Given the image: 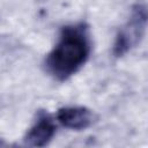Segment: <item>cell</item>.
I'll use <instances>...</instances> for the list:
<instances>
[{
	"label": "cell",
	"instance_id": "277c9868",
	"mask_svg": "<svg viewBox=\"0 0 148 148\" xmlns=\"http://www.w3.org/2000/svg\"><path fill=\"white\" fill-rule=\"evenodd\" d=\"M57 119L66 128L84 130L92 124L94 114L83 106H66L58 110Z\"/></svg>",
	"mask_w": 148,
	"mask_h": 148
},
{
	"label": "cell",
	"instance_id": "6da1fadb",
	"mask_svg": "<svg viewBox=\"0 0 148 148\" xmlns=\"http://www.w3.org/2000/svg\"><path fill=\"white\" fill-rule=\"evenodd\" d=\"M90 37L83 23L64 27L57 44L46 57V69L57 80H66L75 74L90 54Z\"/></svg>",
	"mask_w": 148,
	"mask_h": 148
},
{
	"label": "cell",
	"instance_id": "7a4b0ae2",
	"mask_svg": "<svg viewBox=\"0 0 148 148\" xmlns=\"http://www.w3.org/2000/svg\"><path fill=\"white\" fill-rule=\"evenodd\" d=\"M147 25V8L143 3H136L126 23L119 29L113 44V53L121 57L132 50L142 39Z\"/></svg>",
	"mask_w": 148,
	"mask_h": 148
},
{
	"label": "cell",
	"instance_id": "3957f363",
	"mask_svg": "<svg viewBox=\"0 0 148 148\" xmlns=\"http://www.w3.org/2000/svg\"><path fill=\"white\" fill-rule=\"evenodd\" d=\"M56 134V124L47 113H40L24 136V143L30 147L46 146Z\"/></svg>",
	"mask_w": 148,
	"mask_h": 148
}]
</instances>
